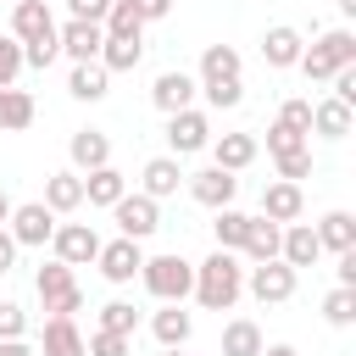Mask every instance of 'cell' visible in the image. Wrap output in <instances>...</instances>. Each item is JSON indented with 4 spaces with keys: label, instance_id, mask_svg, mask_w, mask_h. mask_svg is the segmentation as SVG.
<instances>
[{
    "label": "cell",
    "instance_id": "cell-26",
    "mask_svg": "<svg viewBox=\"0 0 356 356\" xmlns=\"http://www.w3.org/2000/svg\"><path fill=\"white\" fill-rule=\"evenodd\" d=\"M67 95H72V100H106V95H111V72H106L100 61H78L72 78H67Z\"/></svg>",
    "mask_w": 356,
    "mask_h": 356
},
{
    "label": "cell",
    "instance_id": "cell-55",
    "mask_svg": "<svg viewBox=\"0 0 356 356\" xmlns=\"http://www.w3.org/2000/svg\"><path fill=\"white\" fill-rule=\"evenodd\" d=\"M11 6H17V0H11Z\"/></svg>",
    "mask_w": 356,
    "mask_h": 356
},
{
    "label": "cell",
    "instance_id": "cell-10",
    "mask_svg": "<svg viewBox=\"0 0 356 356\" xmlns=\"http://www.w3.org/2000/svg\"><path fill=\"white\" fill-rule=\"evenodd\" d=\"M245 289H250L261 306H284V300L295 295V267H284V261H256V267H245Z\"/></svg>",
    "mask_w": 356,
    "mask_h": 356
},
{
    "label": "cell",
    "instance_id": "cell-4",
    "mask_svg": "<svg viewBox=\"0 0 356 356\" xmlns=\"http://www.w3.org/2000/svg\"><path fill=\"white\" fill-rule=\"evenodd\" d=\"M33 295H39V306H44L50 317H78V312H83V289H78L72 267L56 261V256L33 273Z\"/></svg>",
    "mask_w": 356,
    "mask_h": 356
},
{
    "label": "cell",
    "instance_id": "cell-54",
    "mask_svg": "<svg viewBox=\"0 0 356 356\" xmlns=\"http://www.w3.org/2000/svg\"><path fill=\"white\" fill-rule=\"evenodd\" d=\"M161 356H184V350H161Z\"/></svg>",
    "mask_w": 356,
    "mask_h": 356
},
{
    "label": "cell",
    "instance_id": "cell-11",
    "mask_svg": "<svg viewBox=\"0 0 356 356\" xmlns=\"http://www.w3.org/2000/svg\"><path fill=\"white\" fill-rule=\"evenodd\" d=\"M184 184H189V195H195L206 211H222V206H234V195H239V178H234V172H222V167L184 172Z\"/></svg>",
    "mask_w": 356,
    "mask_h": 356
},
{
    "label": "cell",
    "instance_id": "cell-5",
    "mask_svg": "<svg viewBox=\"0 0 356 356\" xmlns=\"http://www.w3.org/2000/svg\"><path fill=\"white\" fill-rule=\"evenodd\" d=\"M111 217H117V234L122 239H134V245H145L156 228H161V200H150V195H122L117 206H111Z\"/></svg>",
    "mask_w": 356,
    "mask_h": 356
},
{
    "label": "cell",
    "instance_id": "cell-28",
    "mask_svg": "<svg viewBox=\"0 0 356 356\" xmlns=\"http://www.w3.org/2000/svg\"><path fill=\"white\" fill-rule=\"evenodd\" d=\"M312 234H317V245H323V250H334V256L356 250V217H350V211H328Z\"/></svg>",
    "mask_w": 356,
    "mask_h": 356
},
{
    "label": "cell",
    "instance_id": "cell-52",
    "mask_svg": "<svg viewBox=\"0 0 356 356\" xmlns=\"http://www.w3.org/2000/svg\"><path fill=\"white\" fill-rule=\"evenodd\" d=\"M11 206H17V200H11L6 189H0V228H6V217H11Z\"/></svg>",
    "mask_w": 356,
    "mask_h": 356
},
{
    "label": "cell",
    "instance_id": "cell-40",
    "mask_svg": "<svg viewBox=\"0 0 356 356\" xmlns=\"http://www.w3.org/2000/svg\"><path fill=\"white\" fill-rule=\"evenodd\" d=\"M273 122H284V128H295V134H306V139H312V100H300V95H295V100H284Z\"/></svg>",
    "mask_w": 356,
    "mask_h": 356
},
{
    "label": "cell",
    "instance_id": "cell-43",
    "mask_svg": "<svg viewBox=\"0 0 356 356\" xmlns=\"http://www.w3.org/2000/svg\"><path fill=\"white\" fill-rule=\"evenodd\" d=\"M28 334V312L17 300H0V339H22Z\"/></svg>",
    "mask_w": 356,
    "mask_h": 356
},
{
    "label": "cell",
    "instance_id": "cell-22",
    "mask_svg": "<svg viewBox=\"0 0 356 356\" xmlns=\"http://www.w3.org/2000/svg\"><path fill=\"white\" fill-rule=\"evenodd\" d=\"M150 334H156V345H161V350H184V345H189V334H195V317H189L184 306H161V312L150 317Z\"/></svg>",
    "mask_w": 356,
    "mask_h": 356
},
{
    "label": "cell",
    "instance_id": "cell-33",
    "mask_svg": "<svg viewBox=\"0 0 356 356\" xmlns=\"http://www.w3.org/2000/svg\"><path fill=\"white\" fill-rule=\"evenodd\" d=\"M145 61V39H106L100 44V67L106 72H134Z\"/></svg>",
    "mask_w": 356,
    "mask_h": 356
},
{
    "label": "cell",
    "instance_id": "cell-36",
    "mask_svg": "<svg viewBox=\"0 0 356 356\" xmlns=\"http://www.w3.org/2000/svg\"><path fill=\"white\" fill-rule=\"evenodd\" d=\"M323 317H328L334 328H350V323H356V289H328V295H323Z\"/></svg>",
    "mask_w": 356,
    "mask_h": 356
},
{
    "label": "cell",
    "instance_id": "cell-12",
    "mask_svg": "<svg viewBox=\"0 0 356 356\" xmlns=\"http://www.w3.org/2000/svg\"><path fill=\"white\" fill-rule=\"evenodd\" d=\"M195 89H200V83H195V72L167 67V72L150 83V106H156V111H167V117H172V111H189V106H195Z\"/></svg>",
    "mask_w": 356,
    "mask_h": 356
},
{
    "label": "cell",
    "instance_id": "cell-1",
    "mask_svg": "<svg viewBox=\"0 0 356 356\" xmlns=\"http://www.w3.org/2000/svg\"><path fill=\"white\" fill-rule=\"evenodd\" d=\"M206 312H234V300L245 295V261L234 250H211L206 261H195V289H189Z\"/></svg>",
    "mask_w": 356,
    "mask_h": 356
},
{
    "label": "cell",
    "instance_id": "cell-35",
    "mask_svg": "<svg viewBox=\"0 0 356 356\" xmlns=\"http://www.w3.org/2000/svg\"><path fill=\"white\" fill-rule=\"evenodd\" d=\"M100 328H106V334H128V339H134V328H139L134 300H106V306H100Z\"/></svg>",
    "mask_w": 356,
    "mask_h": 356
},
{
    "label": "cell",
    "instance_id": "cell-31",
    "mask_svg": "<svg viewBox=\"0 0 356 356\" xmlns=\"http://www.w3.org/2000/svg\"><path fill=\"white\" fill-rule=\"evenodd\" d=\"M261 328L250 323V317H234V323H222V356H261Z\"/></svg>",
    "mask_w": 356,
    "mask_h": 356
},
{
    "label": "cell",
    "instance_id": "cell-13",
    "mask_svg": "<svg viewBox=\"0 0 356 356\" xmlns=\"http://www.w3.org/2000/svg\"><path fill=\"white\" fill-rule=\"evenodd\" d=\"M56 44H61V56L78 67V61H100V44H106V28H95V22H61L56 28Z\"/></svg>",
    "mask_w": 356,
    "mask_h": 356
},
{
    "label": "cell",
    "instance_id": "cell-38",
    "mask_svg": "<svg viewBox=\"0 0 356 356\" xmlns=\"http://www.w3.org/2000/svg\"><path fill=\"white\" fill-rule=\"evenodd\" d=\"M83 350H89V356H134V339H128V334H106V328H95V334L83 339Z\"/></svg>",
    "mask_w": 356,
    "mask_h": 356
},
{
    "label": "cell",
    "instance_id": "cell-37",
    "mask_svg": "<svg viewBox=\"0 0 356 356\" xmlns=\"http://www.w3.org/2000/svg\"><path fill=\"white\" fill-rule=\"evenodd\" d=\"M295 150H312V139L295 134V128H284V122H273V128H267V156L278 161V156H295Z\"/></svg>",
    "mask_w": 356,
    "mask_h": 356
},
{
    "label": "cell",
    "instance_id": "cell-47",
    "mask_svg": "<svg viewBox=\"0 0 356 356\" xmlns=\"http://www.w3.org/2000/svg\"><path fill=\"white\" fill-rule=\"evenodd\" d=\"M134 11H139V22H161L172 11V0H134Z\"/></svg>",
    "mask_w": 356,
    "mask_h": 356
},
{
    "label": "cell",
    "instance_id": "cell-48",
    "mask_svg": "<svg viewBox=\"0 0 356 356\" xmlns=\"http://www.w3.org/2000/svg\"><path fill=\"white\" fill-rule=\"evenodd\" d=\"M339 289H356V250L339 256Z\"/></svg>",
    "mask_w": 356,
    "mask_h": 356
},
{
    "label": "cell",
    "instance_id": "cell-24",
    "mask_svg": "<svg viewBox=\"0 0 356 356\" xmlns=\"http://www.w3.org/2000/svg\"><path fill=\"white\" fill-rule=\"evenodd\" d=\"M122 195H128V178H122L117 167H95V172H83V200H89V206H106V211H111Z\"/></svg>",
    "mask_w": 356,
    "mask_h": 356
},
{
    "label": "cell",
    "instance_id": "cell-45",
    "mask_svg": "<svg viewBox=\"0 0 356 356\" xmlns=\"http://www.w3.org/2000/svg\"><path fill=\"white\" fill-rule=\"evenodd\" d=\"M312 172V150H295V156H278V178L284 184H300Z\"/></svg>",
    "mask_w": 356,
    "mask_h": 356
},
{
    "label": "cell",
    "instance_id": "cell-20",
    "mask_svg": "<svg viewBox=\"0 0 356 356\" xmlns=\"http://www.w3.org/2000/svg\"><path fill=\"white\" fill-rule=\"evenodd\" d=\"M178 184H184V167H178V156H150V161H145V172H139V195H150V200H167V195H178Z\"/></svg>",
    "mask_w": 356,
    "mask_h": 356
},
{
    "label": "cell",
    "instance_id": "cell-2",
    "mask_svg": "<svg viewBox=\"0 0 356 356\" xmlns=\"http://www.w3.org/2000/svg\"><path fill=\"white\" fill-rule=\"evenodd\" d=\"M139 284L161 300V306H184L189 289H195V261H184L178 250H161V256H145L139 267Z\"/></svg>",
    "mask_w": 356,
    "mask_h": 356
},
{
    "label": "cell",
    "instance_id": "cell-25",
    "mask_svg": "<svg viewBox=\"0 0 356 356\" xmlns=\"http://www.w3.org/2000/svg\"><path fill=\"white\" fill-rule=\"evenodd\" d=\"M239 67H245V61H239L234 44H206V50H200V78H195V83H228V78H239Z\"/></svg>",
    "mask_w": 356,
    "mask_h": 356
},
{
    "label": "cell",
    "instance_id": "cell-16",
    "mask_svg": "<svg viewBox=\"0 0 356 356\" xmlns=\"http://www.w3.org/2000/svg\"><path fill=\"white\" fill-rule=\"evenodd\" d=\"M67 156H72V172L83 178V172H95V167H111V139H106L100 128H78V134L67 139Z\"/></svg>",
    "mask_w": 356,
    "mask_h": 356
},
{
    "label": "cell",
    "instance_id": "cell-49",
    "mask_svg": "<svg viewBox=\"0 0 356 356\" xmlns=\"http://www.w3.org/2000/svg\"><path fill=\"white\" fill-rule=\"evenodd\" d=\"M11 267H17V239L0 228V273H11Z\"/></svg>",
    "mask_w": 356,
    "mask_h": 356
},
{
    "label": "cell",
    "instance_id": "cell-44",
    "mask_svg": "<svg viewBox=\"0 0 356 356\" xmlns=\"http://www.w3.org/2000/svg\"><path fill=\"white\" fill-rule=\"evenodd\" d=\"M106 11H111V0H67V17H72V22H95V28H100Z\"/></svg>",
    "mask_w": 356,
    "mask_h": 356
},
{
    "label": "cell",
    "instance_id": "cell-51",
    "mask_svg": "<svg viewBox=\"0 0 356 356\" xmlns=\"http://www.w3.org/2000/svg\"><path fill=\"white\" fill-rule=\"evenodd\" d=\"M261 356H300L295 345H261Z\"/></svg>",
    "mask_w": 356,
    "mask_h": 356
},
{
    "label": "cell",
    "instance_id": "cell-6",
    "mask_svg": "<svg viewBox=\"0 0 356 356\" xmlns=\"http://www.w3.org/2000/svg\"><path fill=\"white\" fill-rule=\"evenodd\" d=\"M6 234L17 239V250H22V245L39 250V245H50V234H56V211H50L44 200H22V206H11Z\"/></svg>",
    "mask_w": 356,
    "mask_h": 356
},
{
    "label": "cell",
    "instance_id": "cell-3",
    "mask_svg": "<svg viewBox=\"0 0 356 356\" xmlns=\"http://www.w3.org/2000/svg\"><path fill=\"white\" fill-rule=\"evenodd\" d=\"M312 83H328L339 67H356V33L350 28H328V33H317L306 50H300V61H295Z\"/></svg>",
    "mask_w": 356,
    "mask_h": 356
},
{
    "label": "cell",
    "instance_id": "cell-14",
    "mask_svg": "<svg viewBox=\"0 0 356 356\" xmlns=\"http://www.w3.org/2000/svg\"><path fill=\"white\" fill-rule=\"evenodd\" d=\"M300 50H306V39H300V28H289V22H273V28L261 33V61H267L273 72H289V67L300 61Z\"/></svg>",
    "mask_w": 356,
    "mask_h": 356
},
{
    "label": "cell",
    "instance_id": "cell-27",
    "mask_svg": "<svg viewBox=\"0 0 356 356\" xmlns=\"http://www.w3.org/2000/svg\"><path fill=\"white\" fill-rule=\"evenodd\" d=\"M350 122H356V111H350V106H339L334 95L312 106V134H317V139H345V134H350Z\"/></svg>",
    "mask_w": 356,
    "mask_h": 356
},
{
    "label": "cell",
    "instance_id": "cell-46",
    "mask_svg": "<svg viewBox=\"0 0 356 356\" xmlns=\"http://www.w3.org/2000/svg\"><path fill=\"white\" fill-rule=\"evenodd\" d=\"M328 83H334V100H339V106H350V111H356V67H339V72H334V78H328Z\"/></svg>",
    "mask_w": 356,
    "mask_h": 356
},
{
    "label": "cell",
    "instance_id": "cell-9",
    "mask_svg": "<svg viewBox=\"0 0 356 356\" xmlns=\"http://www.w3.org/2000/svg\"><path fill=\"white\" fill-rule=\"evenodd\" d=\"M95 267H100V278L106 284H134L139 278V267H145V250L134 245V239H100V256H95Z\"/></svg>",
    "mask_w": 356,
    "mask_h": 356
},
{
    "label": "cell",
    "instance_id": "cell-34",
    "mask_svg": "<svg viewBox=\"0 0 356 356\" xmlns=\"http://www.w3.org/2000/svg\"><path fill=\"white\" fill-rule=\"evenodd\" d=\"M106 39H145V22H139V11H134V0H111V11H106Z\"/></svg>",
    "mask_w": 356,
    "mask_h": 356
},
{
    "label": "cell",
    "instance_id": "cell-53",
    "mask_svg": "<svg viewBox=\"0 0 356 356\" xmlns=\"http://www.w3.org/2000/svg\"><path fill=\"white\" fill-rule=\"evenodd\" d=\"M339 11H345V17H356V0H339Z\"/></svg>",
    "mask_w": 356,
    "mask_h": 356
},
{
    "label": "cell",
    "instance_id": "cell-29",
    "mask_svg": "<svg viewBox=\"0 0 356 356\" xmlns=\"http://www.w3.org/2000/svg\"><path fill=\"white\" fill-rule=\"evenodd\" d=\"M245 234H250V211H239V206H222V211H217V222H211V239H217V250H234V256H239Z\"/></svg>",
    "mask_w": 356,
    "mask_h": 356
},
{
    "label": "cell",
    "instance_id": "cell-17",
    "mask_svg": "<svg viewBox=\"0 0 356 356\" xmlns=\"http://www.w3.org/2000/svg\"><path fill=\"white\" fill-rule=\"evenodd\" d=\"M300 211H306V195H300V184H284V178H273L267 189H261V217L267 222H300Z\"/></svg>",
    "mask_w": 356,
    "mask_h": 356
},
{
    "label": "cell",
    "instance_id": "cell-19",
    "mask_svg": "<svg viewBox=\"0 0 356 356\" xmlns=\"http://www.w3.org/2000/svg\"><path fill=\"white\" fill-rule=\"evenodd\" d=\"M44 33H56L50 0H17V6H11V39H17V44H33V39H44Z\"/></svg>",
    "mask_w": 356,
    "mask_h": 356
},
{
    "label": "cell",
    "instance_id": "cell-18",
    "mask_svg": "<svg viewBox=\"0 0 356 356\" xmlns=\"http://www.w3.org/2000/svg\"><path fill=\"white\" fill-rule=\"evenodd\" d=\"M323 256V245H317V234H312V222H284V234H278V261L284 267H312Z\"/></svg>",
    "mask_w": 356,
    "mask_h": 356
},
{
    "label": "cell",
    "instance_id": "cell-50",
    "mask_svg": "<svg viewBox=\"0 0 356 356\" xmlns=\"http://www.w3.org/2000/svg\"><path fill=\"white\" fill-rule=\"evenodd\" d=\"M0 356H39L28 339H0Z\"/></svg>",
    "mask_w": 356,
    "mask_h": 356
},
{
    "label": "cell",
    "instance_id": "cell-39",
    "mask_svg": "<svg viewBox=\"0 0 356 356\" xmlns=\"http://www.w3.org/2000/svg\"><path fill=\"white\" fill-rule=\"evenodd\" d=\"M200 89H206V106H211V111H234V106L245 100V83H239V78H228V83H200Z\"/></svg>",
    "mask_w": 356,
    "mask_h": 356
},
{
    "label": "cell",
    "instance_id": "cell-7",
    "mask_svg": "<svg viewBox=\"0 0 356 356\" xmlns=\"http://www.w3.org/2000/svg\"><path fill=\"white\" fill-rule=\"evenodd\" d=\"M50 256L67 261V267H89V261L100 256V234H95L89 222H56V234H50Z\"/></svg>",
    "mask_w": 356,
    "mask_h": 356
},
{
    "label": "cell",
    "instance_id": "cell-15",
    "mask_svg": "<svg viewBox=\"0 0 356 356\" xmlns=\"http://www.w3.org/2000/svg\"><path fill=\"white\" fill-rule=\"evenodd\" d=\"M211 167H222V172H245L250 161H256V150H261V139L256 134H211Z\"/></svg>",
    "mask_w": 356,
    "mask_h": 356
},
{
    "label": "cell",
    "instance_id": "cell-32",
    "mask_svg": "<svg viewBox=\"0 0 356 356\" xmlns=\"http://www.w3.org/2000/svg\"><path fill=\"white\" fill-rule=\"evenodd\" d=\"M33 122V95L28 89H0V134H22Z\"/></svg>",
    "mask_w": 356,
    "mask_h": 356
},
{
    "label": "cell",
    "instance_id": "cell-30",
    "mask_svg": "<svg viewBox=\"0 0 356 356\" xmlns=\"http://www.w3.org/2000/svg\"><path fill=\"white\" fill-rule=\"evenodd\" d=\"M278 234H284L278 222H267V217H250V234H245V245H239V250L250 256V267H256V261H278Z\"/></svg>",
    "mask_w": 356,
    "mask_h": 356
},
{
    "label": "cell",
    "instance_id": "cell-21",
    "mask_svg": "<svg viewBox=\"0 0 356 356\" xmlns=\"http://www.w3.org/2000/svg\"><path fill=\"white\" fill-rule=\"evenodd\" d=\"M39 356H89L83 350V334H78V317H44Z\"/></svg>",
    "mask_w": 356,
    "mask_h": 356
},
{
    "label": "cell",
    "instance_id": "cell-41",
    "mask_svg": "<svg viewBox=\"0 0 356 356\" xmlns=\"http://www.w3.org/2000/svg\"><path fill=\"white\" fill-rule=\"evenodd\" d=\"M17 78H22V44L0 39V89H17Z\"/></svg>",
    "mask_w": 356,
    "mask_h": 356
},
{
    "label": "cell",
    "instance_id": "cell-8",
    "mask_svg": "<svg viewBox=\"0 0 356 356\" xmlns=\"http://www.w3.org/2000/svg\"><path fill=\"white\" fill-rule=\"evenodd\" d=\"M206 145H211V117H206L200 106L167 117V150H172V156H195V150H206Z\"/></svg>",
    "mask_w": 356,
    "mask_h": 356
},
{
    "label": "cell",
    "instance_id": "cell-42",
    "mask_svg": "<svg viewBox=\"0 0 356 356\" xmlns=\"http://www.w3.org/2000/svg\"><path fill=\"white\" fill-rule=\"evenodd\" d=\"M56 56H61V44H56V33H44V39H33V44H22V67H39V72H44V67H50Z\"/></svg>",
    "mask_w": 356,
    "mask_h": 356
},
{
    "label": "cell",
    "instance_id": "cell-23",
    "mask_svg": "<svg viewBox=\"0 0 356 356\" xmlns=\"http://www.w3.org/2000/svg\"><path fill=\"white\" fill-rule=\"evenodd\" d=\"M44 206H50L56 217H67V211H78V206H83V178H78L72 167H61V172H50V178H44Z\"/></svg>",
    "mask_w": 356,
    "mask_h": 356
}]
</instances>
